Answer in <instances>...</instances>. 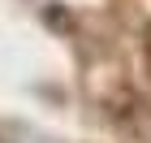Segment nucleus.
<instances>
[{
  "mask_svg": "<svg viewBox=\"0 0 151 143\" xmlns=\"http://www.w3.org/2000/svg\"><path fill=\"white\" fill-rule=\"evenodd\" d=\"M147 61H151V26H147Z\"/></svg>",
  "mask_w": 151,
  "mask_h": 143,
  "instance_id": "obj_1",
  "label": "nucleus"
}]
</instances>
